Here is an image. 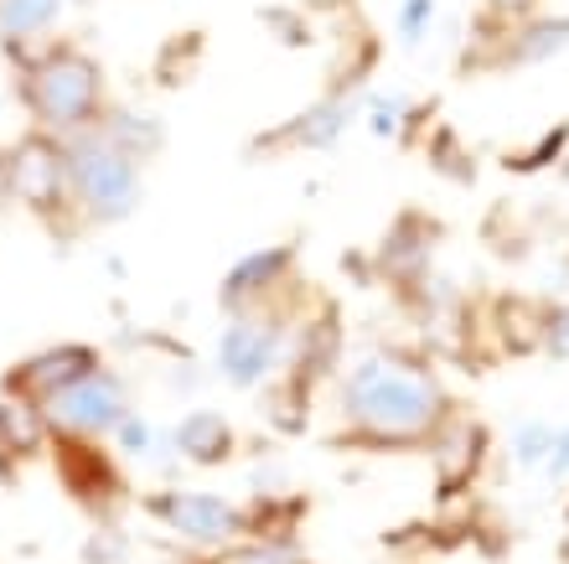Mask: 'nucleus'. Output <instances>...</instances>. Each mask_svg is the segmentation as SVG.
Masks as SVG:
<instances>
[{"label": "nucleus", "mask_w": 569, "mask_h": 564, "mask_svg": "<svg viewBox=\"0 0 569 564\" xmlns=\"http://www.w3.org/2000/svg\"><path fill=\"white\" fill-rule=\"evenodd\" d=\"M6 192H11V202H21L37 224L52 228V234L78 228L73 187H68V156H62L58 135L27 130L21 140L6 146Z\"/></svg>", "instance_id": "39448f33"}, {"label": "nucleus", "mask_w": 569, "mask_h": 564, "mask_svg": "<svg viewBox=\"0 0 569 564\" xmlns=\"http://www.w3.org/2000/svg\"><path fill=\"white\" fill-rule=\"evenodd\" d=\"M425 451H430L435 476H440V497H456V492H466L481 476V466L492 456V435H487V425H477V419L456 415L435 431V441Z\"/></svg>", "instance_id": "ddd939ff"}, {"label": "nucleus", "mask_w": 569, "mask_h": 564, "mask_svg": "<svg viewBox=\"0 0 569 564\" xmlns=\"http://www.w3.org/2000/svg\"><path fill=\"white\" fill-rule=\"evenodd\" d=\"M296 285H300L296 244H264V249H249L239 265L223 275V285H218V306H223L228 316H243V311H259V306L290 296Z\"/></svg>", "instance_id": "9d476101"}, {"label": "nucleus", "mask_w": 569, "mask_h": 564, "mask_svg": "<svg viewBox=\"0 0 569 564\" xmlns=\"http://www.w3.org/2000/svg\"><path fill=\"white\" fill-rule=\"evenodd\" d=\"M456 399L440 373L415 353H368L337 384L342 446L362 451H425L435 431L456 419Z\"/></svg>", "instance_id": "f257e3e1"}, {"label": "nucleus", "mask_w": 569, "mask_h": 564, "mask_svg": "<svg viewBox=\"0 0 569 564\" xmlns=\"http://www.w3.org/2000/svg\"><path fill=\"white\" fill-rule=\"evenodd\" d=\"M270 31H274V37H284L290 47H306V42H311V31L300 27V16H280V11H270Z\"/></svg>", "instance_id": "7c9ffc66"}, {"label": "nucleus", "mask_w": 569, "mask_h": 564, "mask_svg": "<svg viewBox=\"0 0 569 564\" xmlns=\"http://www.w3.org/2000/svg\"><path fill=\"white\" fill-rule=\"evenodd\" d=\"M543 353L569 357V300H549V337H543Z\"/></svg>", "instance_id": "c85d7f7f"}, {"label": "nucleus", "mask_w": 569, "mask_h": 564, "mask_svg": "<svg viewBox=\"0 0 569 564\" xmlns=\"http://www.w3.org/2000/svg\"><path fill=\"white\" fill-rule=\"evenodd\" d=\"M409 125V105L399 93H368V130L383 135V140H405Z\"/></svg>", "instance_id": "bb28decb"}, {"label": "nucleus", "mask_w": 569, "mask_h": 564, "mask_svg": "<svg viewBox=\"0 0 569 564\" xmlns=\"http://www.w3.org/2000/svg\"><path fill=\"white\" fill-rule=\"evenodd\" d=\"M481 321H487V337L502 357H533L543 353V337H549V300L502 290V296L487 300Z\"/></svg>", "instance_id": "2eb2a0df"}, {"label": "nucleus", "mask_w": 569, "mask_h": 564, "mask_svg": "<svg viewBox=\"0 0 569 564\" xmlns=\"http://www.w3.org/2000/svg\"><path fill=\"white\" fill-rule=\"evenodd\" d=\"M130 409H136V404H130V384H124L109 363L93 368L89 378H78L73 388H62L52 404H42V415L58 441H109V431H114Z\"/></svg>", "instance_id": "0eeeda50"}, {"label": "nucleus", "mask_w": 569, "mask_h": 564, "mask_svg": "<svg viewBox=\"0 0 569 564\" xmlns=\"http://www.w3.org/2000/svg\"><path fill=\"white\" fill-rule=\"evenodd\" d=\"M543 476H549V482H569V425L555 435V456H549Z\"/></svg>", "instance_id": "2f4dec72"}, {"label": "nucleus", "mask_w": 569, "mask_h": 564, "mask_svg": "<svg viewBox=\"0 0 569 564\" xmlns=\"http://www.w3.org/2000/svg\"><path fill=\"white\" fill-rule=\"evenodd\" d=\"M425 150H430V166L440 171V177L450 181H471L477 177V156L461 146V135L446 130V125H435V135L425 140Z\"/></svg>", "instance_id": "b1692460"}, {"label": "nucleus", "mask_w": 569, "mask_h": 564, "mask_svg": "<svg viewBox=\"0 0 569 564\" xmlns=\"http://www.w3.org/2000/svg\"><path fill=\"white\" fill-rule=\"evenodd\" d=\"M47 451H52V425H47L42 404L0 394V482H16Z\"/></svg>", "instance_id": "dca6fc26"}, {"label": "nucleus", "mask_w": 569, "mask_h": 564, "mask_svg": "<svg viewBox=\"0 0 569 564\" xmlns=\"http://www.w3.org/2000/svg\"><path fill=\"white\" fill-rule=\"evenodd\" d=\"M62 156H68V187H73V212L83 228H114L140 208L146 166L130 161L120 146H109L99 125L62 135Z\"/></svg>", "instance_id": "7ed1b4c3"}, {"label": "nucleus", "mask_w": 569, "mask_h": 564, "mask_svg": "<svg viewBox=\"0 0 569 564\" xmlns=\"http://www.w3.org/2000/svg\"><path fill=\"white\" fill-rule=\"evenodd\" d=\"M296 296H300V285L290 296L259 306V311L228 316L223 337H218V373L233 388H264L284 373L290 337H296L300 316H306V311H296Z\"/></svg>", "instance_id": "20e7f679"}, {"label": "nucleus", "mask_w": 569, "mask_h": 564, "mask_svg": "<svg viewBox=\"0 0 569 564\" xmlns=\"http://www.w3.org/2000/svg\"><path fill=\"white\" fill-rule=\"evenodd\" d=\"M218 564H311L300 538H249L243 534L239 544H228L223 554H212Z\"/></svg>", "instance_id": "5701e85b"}, {"label": "nucleus", "mask_w": 569, "mask_h": 564, "mask_svg": "<svg viewBox=\"0 0 569 564\" xmlns=\"http://www.w3.org/2000/svg\"><path fill=\"white\" fill-rule=\"evenodd\" d=\"M16 99L31 115V130L78 135L93 130L109 109V78L93 52L73 42H47L42 52L16 62Z\"/></svg>", "instance_id": "f03ea898"}, {"label": "nucleus", "mask_w": 569, "mask_h": 564, "mask_svg": "<svg viewBox=\"0 0 569 564\" xmlns=\"http://www.w3.org/2000/svg\"><path fill=\"white\" fill-rule=\"evenodd\" d=\"M559 171H565V177H569V156H565V166H559Z\"/></svg>", "instance_id": "72a5a7b5"}, {"label": "nucleus", "mask_w": 569, "mask_h": 564, "mask_svg": "<svg viewBox=\"0 0 569 564\" xmlns=\"http://www.w3.org/2000/svg\"><path fill=\"white\" fill-rule=\"evenodd\" d=\"M569 47V16H528L502 31L497 68H543Z\"/></svg>", "instance_id": "6ab92c4d"}, {"label": "nucleus", "mask_w": 569, "mask_h": 564, "mask_svg": "<svg viewBox=\"0 0 569 564\" xmlns=\"http://www.w3.org/2000/svg\"><path fill=\"white\" fill-rule=\"evenodd\" d=\"M487 16L502 21V27H518L528 16H539V0H487Z\"/></svg>", "instance_id": "c756f323"}, {"label": "nucleus", "mask_w": 569, "mask_h": 564, "mask_svg": "<svg viewBox=\"0 0 569 564\" xmlns=\"http://www.w3.org/2000/svg\"><path fill=\"white\" fill-rule=\"evenodd\" d=\"M555 425H543V419H528V425H518L512 431V466H523V472H533V466H549V456H555Z\"/></svg>", "instance_id": "a878e982"}, {"label": "nucleus", "mask_w": 569, "mask_h": 564, "mask_svg": "<svg viewBox=\"0 0 569 564\" xmlns=\"http://www.w3.org/2000/svg\"><path fill=\"white\" fill-rule=\"evenodd\" d=\"M99 130L109 135V146H120L130 161H156L161 156V146H166V130H161V119L156 115H146V109H136V105H109L104 109V119H99Z\"/></svg>", "instance_id": "aec40b11"}, {"label": "nucleus", "mask_w": 569, "mask_h": 564, "mask_svg": "<svg viewBox=\"0 0 569 564\" xmlns=\"http://www.w3.org/2000/svg\"><path fill=\"white\" fill-rule=\"evenodd\" d=\"M171 451H177L187 466H202V472H218L239 456V431L228 425L218 409H192L187 419L171 425Z\"/></svg>", "instance_id": "f3484780"}, {"label": "nucleus", "mask_w": 569, "mask_h": 564, "mask_svg": "<svg viewBox=\"0 0 569 564\" xmlns=\"http://www.w3.org/2000/svg\"><path fill=\"white\" fill-rule=\"evenodd\" d=\"M109 451H114V456H177V451H171V431H150V419L146 415H136V409H130V415L120 419V425H114V431H109Z\"/></svg>", "instance_id": "4be33fe9"}, {"label": "nucleus", "mask_w": 569, "mask_h": 564, "mask_svg": "<svg viewBox=\"0 0 569 564\" xmlns=\"http://www.w3.org/2000/svg\"><path fill=\"white\" fill-rule=\"evenodd\" d=\"M358 99L352 93H321L316 105H306L296 119H284L274 130H264L254 140L259 150H331L352 125Z\"/></svg>", "instance_id": "4468645a"}, {"label": "nucleus", "mask_w": 569, "mask_h": 564, "mask_svg": "<svg viewBox=\"0 0 569 564\" xmlns=\"http://www.w3.org/2000/svg\"><path fill=\"white\" fill-rule=\"evenodd\" d=\"M435 249H440V228H435L425 212H405V218L389 228V238L378 244L373 269L383 280L399 285L405 296H415L435 275Z\"/></svg>", "instance_id": "9b49d317"}, {"label": "nucleus", "mask_w": 569, "mask_h": 564, "mask_svg": "<svg viewBox=\"0 0 569 564\" xmlns=\"http://www.w3.org/2000/svg\"><path fill=\"white\" fill-rule=\"evenodd\" d=\"M347 353V332L337 306H316V311L300 316L296 337H290V357H284V378H296L306 388H321L331 373L342 368Z\"/></svg>", "instance_id": "f8f14e48"}, {"label": "nucleus", "mask_w": 569, "mask_h": 564, "mask_svg": "<svg viewBox=\"0 0 569 564\" xmlns=\"http://www.w3.org/2000/svg\"><path fill=\"white\" fill-rule=\"evenodd\" d=\"M202 564H218V560H202Z\"/></svg>", "instance_id": "f704fd0d"}, {"label": "nucleus", "mask_w": 569, "mask_h": 564, "mask_svg": "<svg viewBox=\"0 0 569 564\" xmlns=\"http://www.w3.org/2000/svg\"><path fill=\"white\" fill-rule=\"evenodd\" d=\"M11 202V192H6V146H0V208Z\"/></svg>", "instance_id": "473e14b6"}, {"label": "nucleus", "mask_w": 569, "mask_h": 564, "mask_svg": "<svg viewBox=\"0 0 569 564\" xmlns=\"http://www.w3.org/2000/svg\"><path fill=\"white\" fill-rule=\"evenodd\" d=\"M565 156H569V125H549V130H543L528 150H508V156H502V166H508V171H518V177H539V171L565 166Z\"/></svg>", "instance_id": "412c9836"}, {"label": "nucleus", "mask_w": 569, "mask_h": 564, "mask_svg": "<svg viewBox=\"0 0 569 564\" xmlns=\"http://www.w3.org/2000/svg\"><path fill=\"white\" fill-rule=\"evenodd\" d=\"M150 518L161 523L166 534H177L181 544L208 554H223L228 544L243 538V507L218 497V492H197V487H156L140 503Z\"/></svg>", "instance_id": "423d86ee"}, {"label": "nucleus", "mask_w": 569, "mask_h": 564, "mask_svg": "<svg viewBox=\"0 0 569 564\" xmlns=\"http://www.w3.org/2000/svg\"><path fill=\"white\" fill-rule=\"evenodd\" d=\"M93 368H104V353L93 342H52V347H37V353L16 357L11 368L0 373V394L27 399V404H52L62 388H73Z\"/></svg>", "instance_id": "1a4fd4ad"}, {"label": "nucleus", "mask_w": 569, "mask_h": 564, "mask_svg": "<svg viewBox=\"0 0 569 564\" xmlns=\"http://www.w3.org/2000/svg\"><path fill=\"white\" fill-rule=\"evenodd\" d=\"M430 16H435V0H405V6H399V37H405L409 47H420L425 31H430Z\"/></svg>", "instance_id": "cd10ccee"}, {"label": "nucleus", "mask_w": 569, "mask_h": 564, "mask_svg": "<svg viewBox=\"0 0 569 564\" xmlns=\"http://www.w3.org/2000/svg\"><path fill=\"white\" fill-rule=\"evenodd\" d=\"M202 31H181V37H171V42H161V52H156V78L161 83H187L192 78V68L202 62Z\"/></svg>", "instance_id": "393cba45"}, {"label": "nucleus", "mask_w": 569, "mask_h": 564, "mask_svg": "<svg viewBox=\"0 0 569 564\" xmlns=\"http://www.w3.org/2000/svg\"><path fill=\"white\" fill-rule=\"evenodd\" d=\"M52 466H58L62 487L73 497L83 513H93L99 523L114 518V507H124V472H120V456L109 451V441H58L52 435Z\"/></svg>", "instance_id": "6e6552de"}, {"label": "nucleus", "mask_w": 569, "mask_h": 564, "mask_svg": "<svg viewBox=\"0 0 569 564\" xmlns=\"http://www.w3.org/2000/svg\"><path fill=\"white\" fill-rule=\"evenodd\" d=\"M68 0H0V47L11 52V62L42 52L47 42H58L52 31L62 21Z\"/></svg>", "instance_id": "a211bd4d"}]
</instances>
